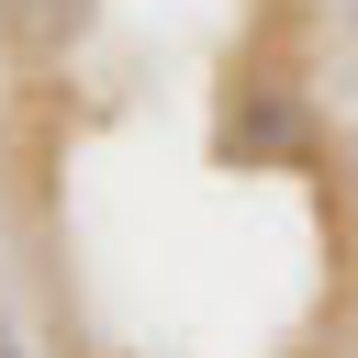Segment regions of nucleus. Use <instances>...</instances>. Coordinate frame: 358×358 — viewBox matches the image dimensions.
Segmentation results:
<instances>
[{"instance_id":"1","label":"nucleus","mask_w":358,"mask_h":358,"mask_svg":"<svg viewBox=\"0 0 358 358\" xmlns=\"http://www.w3.org/2000/svg\"><path fill=\"white\" fill-rule=\"evenodd\" d=\"M78 22H90V0H0V34H11L22 56H67Z\"/></svg>"},{"instance_id":"2","label":"nucleus","mask_w":358,"mask_h":358,"mask_svg":"<svg viewBox=\"0 0 358 358\" xmlns=\"http://www.w3.org/2000/svg\"><path fill=\"white\" fill-rule=\"evenodd\" d=\"M0 358H22V336H11V313H0Z\"/></svg>"}]
</instances>
